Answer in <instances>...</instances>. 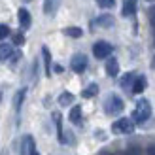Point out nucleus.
<instances>
[{
	"label": "nucleus",
	"instance_id": "3",
	"mask_svg": "<svg viewBox=\"0 0 155 155\" xmlns=\"http://www.w3.org/2000/svg\"><path fill=\"white\" fill-rule=\"evenodd\" d=\"M123 108H125V104H123L121 97H117V95H108L106 102H104V110H106V114H110V115L121 114Z\"/></svg>",
	"mask_w": 155,
	"mask_h": 155
},
{
	"label": "nucleus",
	"instance_id": "16",
	"mask_svg": "<svg viewBox=\"0 0 155 155\" xmlns=\"http://www.w3.org/2000/svg\"><path fill=\"white\" fill-rule=\"evenodd\" d=\"M134 12H136V0H125V4H123V15L129 17Z\"/></svg>",
	"mask_w": 155,
	"mask_h": 155
},
{
	"label": "nucleus",
	"instance_id": "20",
	"mask_svg": "<svg viewBox=\"0 0 155 155\" xmlns=\"http://www.w3.org/2000/svg\"><path fill=\"white\" fill-rule=\"evenodd\" d=\"M63 32H64L66 36H70V38H81V36H83V30H81L80 27H66Z\"/></svg>",
	"mask_w": 155,
	"mask_h": 155
},
{
	"label": "nucleus",
	"instance_id": "29",
	"mask_svg": "<svg viewBox=\"0 0 155 155\" xmlns=\"http://www.w3.org/2000/svg\"><path fill=\"white\" fill-rule=\"evenodd\" d=\"M30 155H40V153H38V151H32V153H30Z\"/></svg>",
	"mask_w": 155,
	"mask_h": 155
},
{
	"label": "nucleus",
	"instance_id": "17",
	"mask_svg": "<svg viewBox=\"0 0 155 155\" xmlns=\"http://www.w3.org/2000/svg\"><path fill=\"white\" fill-rule=\"evenodd\" d=\"M98 93V85L97 83H91V85H87L83 91H81V97L83 98H91V97H95Z\"/></svg>",
	"mask_w": 155,
	"mask_h": 155
},
{
	"label": "nucleus",
	"instance_id": "22",
	"mask_svg": "<svg viewBox=\"0 0 155 155\" xmlns=\"http://www.w3.org/2000/svg\"><path fill=\"white\" fill-rule=\"evenodd\" d=\"M97 4L100 8H104V10H110V8L115 6V0H97Z\"/></svg>",
	"mask_w": 155,
	"mask_h": 155
},
{
	"label": "nucleus",
	"instance_id": "12",
	"mask_svg": "<svg viewBox=\"0 0 155 155\" xmlns=\"http://www.w3.org/2000/svg\"><path fill=\"white\" fill-rule=\"evenodd\" d=\"M59 4H61V0H44V13L53 15V13L57 12Z\"/></svg>",
	"mask_w": 155,
	"mask_h": 155
},
{
	"label": "nucleus",
	"instance_id": "23",
	"mask_svg": "<svg viewBox=\"0 0 155 155\" xmlns=\"http://www.w3.org/2000/svg\"><path fill=\"white\" fill-rule=\"evenodd\" d=\"M10 36V27L8 25H0V40H4V38Z\"/></svg>",
	"mask_w": 155,
	"mask_h": 155
},
{
	"label": "nucleus",
	"instance_id": "30",
	"mask_svg": "<svg viewBox=\"0 0 155 155\" xmlns=\"http://www.w3.org/2000/svg\"><path fill=\"white\" fill-rule=\"evenodd\" d=\"M23 2H30V0H23Z\"/></svg>",
	"mask_w": 155,
	"mask_h": 155
},
{
	"label": "nucleus",
	"instance_id": "7",
	"mask_svg": "<svg viewBox=\"0 0 155 155\" xmlns=\"http://www.w3.org/2000/svg\"><path fill=\"white\" fill-rule=\"evenodd\" d=\"M106 74L110 76V78H115V76L119 74V63H117V59L108 57V61H106Z\"/></svg>",
	"mask_w": 155,
	"mask_h": 155
},
{
	"label": "nucleus",
	"instance_id": "13",
	"mask_svg": "<svg viewBox=\"0 0 155 155\" xmlns=\"http://www.w3.org/2000/svg\"><path fill=\"white\" fill-rule=\"evenodd\" d=\"M42 57H44V64H45V76H51V53H49V49L45 48H42Z\"/></svg>",
	"mask_w": 155,
	"mask_h": 155
},
{
	"label": "nucleus",
	"instance_id": "10",
	"mask_svg": "<svg viewBox=\"0 0 155 155\" xmlns=\"http://www.w3.org/2000/svg\"><path fill=\"white\" fill-rule=\"evenodd\" d=\"M146 85H148V80H146V76H136V80H134V83H133V93L140 95V93L146 89Z\"/></svg>",
	"mask_w": 155,
	"mask_h": 155
},
{
	"label": "nucleus",
	"instance_id": "18",
	"mask_svg": "<svg viewBox=\"0 0 155 155\" xmlns=\"http://www.w3.org/2000/svg\"><path fill=\"white\" fill-rule=\"evenodd\" d=\"M68 119L78 125V123L81 121V106H74L72 110H70V115H68Z\"/></svg>",
	"mask_w": 155,
	"mask_h": 155
},
{
	"label": "nucleus",
	"instance_id": "28",
	"mask_svg": "<svg viewBox=\"0 0 155 155\" xmlns=\"http://www.w3.org/2000/svg\"><path fill=\"white\" fill-rule=\"evenodd\" d=\"M98 155H115V153H110V151H100Z\"/></svg>",
	"mask_w": 155,
	"mask_h": 155
},
{
	"label": "nucleus",
	"instance_id": "14",
	"mask_svg": "<svg viewBox=\"0 0 155 155\" xmlns=\"http://www.w3.org/2000/svg\"><path fill=\"white\" fill-rule=\"evenodd\" d=\"M97 25L102 27V28H110L114 25V17H112V15H108V13L98 15V17H97Z\"/></svg>",
	"mask_w": 155,
	"mask_h": 155
},
{
	"label": "nucleus",
	"instance_id": "25",
	"mask_svg": "<svg viewBox=\"0 0 155 155\" xmlns=\"http://www.w3.org/2000/svg\"><path fill=\"white\" fill-rule=\"evenodd\" d=\"M23 42H25V36H23V34H15V36H13V44L21 45Z\"/></svg>",
	"mask_w": 155,
	"mask_h": 155
},
{
	"label": "nucleus",
	"instance_id": "19",
	"mask_svg": "<svg viewBox=\"0 0 155 155\" xmlns=\"http://www.w3.org/2000/svg\"><path fill=\"white\" fill-rule=\"evenodd\" d=\"M72 102H74V95H72V93H68V91L61 93V97H59V104L61 106H70Z\"/></svg>",
	"mask_w": 155,
	"mask_h": 155
},
{
	"label": "nucleus",
	"instance_id": "21",
	"mask_svg": "<svg viewBox=\"0 0 155 155\" xmlns=\"http://www.w3.org/2000/svg\"><path fill=\"white\" fill-rule=\"evenodd\" d=\"M25 95H27V89H21V91H17V95H15V100H13V106H15V110H21V104H23V98H25Z\"/></svg>",
	"mask_w": 155,
	"mask_h": 155
},
{
	"label": "nucleus",
	"instance_id": "4",
	"mask_svg": "<svg viewBox=\"0 0 155 155\" xmlns=\"http://www.w3.org/2000/svg\"><path fill=\"white\" fill-rule=\"evenodd\" d=\"M112 51H114L112 44H108L104 40H100V42H97L95 45H93V55H95L97 59H108L112 55Z\"/></svg>",
	"mask_w": 155,
	"mask_h": 155
},
{
	"label": "nucleus",
	"instance_id": "24",
	"mask_svg": "<svg viewBox=\"0 0 155 155\" xmlns=\"http://www.w3.org/2000/svg\"><path fill=\"white\" fill-rule=\"evenodd\" d=\"M148 19H150V23L155 27V6H151L150 10H148Z\"/></svg>",
	"mask_w": 155,
	"mask_h": 155
},
{
	"label": "nucleus",
	"instance_id": "8",
	"mask_svg": "<svg viewBox=\"0 0 155 155\" xmlns=\"http://www.w3.org/2000/svg\"><path fill=\"white\" fill-rule=\"evenodd\" d=\"M32 151H36V146H34V140L32 136H25L23 138V144H21V155H30Z\"/></svg>",
	"mask_w": 155,
	"mask_h": 155
},
{
	"label": "nucleus",
	"instance_id": "1",
	"mask_svg": "<svg viewBox=\"0 0 155 155\" xmlns=\"http://www.w3.org/2000/svg\"><path fill=\"white\" fill-rule=\"evenodd\" d=\"M150 115H151V104L146 98L138 100V104H136L134 112H133V121L138 123V125H142V123H146L150 119Z\"/></svg>",
	"mask_w": 155,
	"mask_h": 155
},
{
	"label": "nucleus",
	"instance_id": "6",
	"mask_svg": "<svg viewBox=\"0 0 155 155\" xmlns=\"http://www.w3.org/2000/svg\"><path fill=\"white\" fill-rule=\"evenodd\" d=\"M17 19H19V25H21L23 30L30 28V25H32V17H30L28 10H25V8H21V10L17 12Z\"/></svg>",
	"mask_w": 155,
	"mask_h": 155
},
{
	"label": "nucleus",
	"instance_id": "27",
	"mask_svg": "<svg viewBox=\"0 0 155 155\" xmlns=\"http://www.w3.org/2000/svg\"><path fill=\"white\" fill-rule=\"evenodd\" d=\"M55 72H63V66H61V64H55Z\"/></svg>",
	"mask_w": 155,
	"mask_h": 155
},
{
	"label": "nucleus",
	"instance_id": "9",
	"mask_svg": "<svg viewBox=\"0 0 155 155\" xmlns=\"http://www.w3.org/2000/svg\"><path fill=\"white\" fill-rule=\"evenodd\" d=\"M10 57H13V48H12V44H0V63L8 61Z\"/></svg>",
	"mask_w": 155,
	"mask_h": 155
},
{
	"label": "nucleus",
	"instance_id": "2",
	"mask_svg": "<svg viewBox=\"0 0 155 155\" xmlns=\"http://www.w3.org/2000/svg\"><path fill=\"white\" fill-rule=\"evenodd\" d=\"M134 125L136 123L130 117H121L112 125V133L114 134H133L134 133Z\"/></svg>",
	"mask_w": 155,
	"mask_h": 155
},
{
	"label": "nucleus",
	"instance_id": "26",
	"mask_svg": "<svg viewBox=\"0 0 155 155\" xmlns=\"http://www.w3.org/2000/svg\"><path fill=\"white\" fill-rule=\"evenodd\" d=\"M146 153H148V155H155V144H153V146H150V148L146 150Z\"/></svg>",
	"mask_w": 155,
	"mask_h": 155
},
{
	"label": "nucleus",
	"instance_id": "5",
	"mask_svg": "<svg viewBox=\"0 0 155 155\" xmlns=\"http://www.w3.org/2000/svg\"><path fill=\"white\" fill-rule=\"evenodd\" d=\"M70 68L76 72V74H81L85 72V68H87V57L83 55V53H76L70 61Z\"/></svg>",
	"mask_w": 155,
	"mask_h": 155
},
{
	"label": "nucleus",
	"instance_id": "15",
	"mask_svg": "<svg viewBox=\"0 0 155 155\" xmlns=\"http://www.w3.org/2000/svg\"><path fill=\"white\" fill-rule=\"evenodd\" d=\"M53 119H55V125H57L59 140L64 144V142H66V138H64V134H63V123H61V114H59V112H53Z\"/></svg>",
	"mask_w": 155,
	"mask_h": 155
},
{
	"label": "nucleus",
	"instance_id": "11",
	"mask_svg": "<svg viewBox=\"0 0 155 155\" xmlns=\"http://www.w3.org/2000/svg\"><path fill=\"white\" fill-rule=\"evenodd\" d=\"M134 80H136V76H134L133 72L125 74V76L121 78V87L125 89V91H133V83H134Z\"/></svg>",
	"mask_w": 155,
	"mask_h": 155
}]
</instances>
